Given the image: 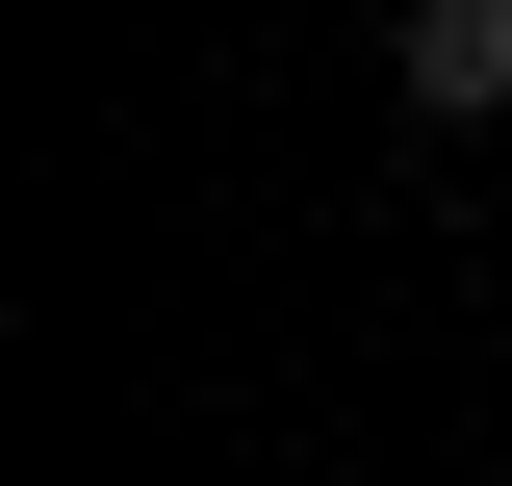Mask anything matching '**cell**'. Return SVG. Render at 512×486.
I'll list each match as a JSON object with an SVG mask.
<instances>
[{
    "label": "cell",
    "instance_id": "obj_1",
    "mask_svg": "<svg viewBox=\"0 0 512 486\" xmlns=\"http://www.w3.org/2000/svg\"><path fill=\"white\" fill-rule=\"evenodd\" d=\"M384 77H410L436 128H487L512 103V0H384Z\"/></svg>",
    "mask_w": 512,
    "mask_h": 486
}]
</instances>
